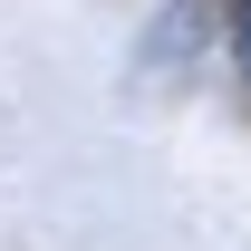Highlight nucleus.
<instances>
[{"mask_svg": "<svg viewBox=\"0 0 251 251\" xmlns=\"http://www.w3.org/2000/svg\"><path fill=\"white\" fill-rule=\"evenodd\" d=\"M232 58H242V77H251V0H242V20H232Z\"/></svg>", "mask_w": 251, "mask_h": 251, "instance_id": "obj_1", "label": "nucleus"}]
</instances>
